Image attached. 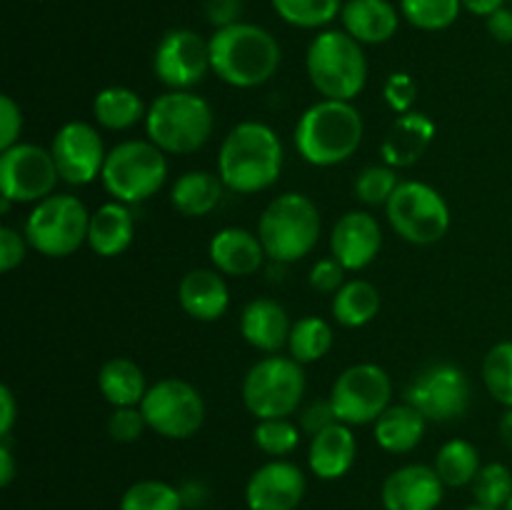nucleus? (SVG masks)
Returning a JSON list of instances; mask_svg holds the SVG:
<instances>
[{"label":"nucleus","mask_w":512,"mask_h":510,"mask_svg":"<svg viewBox=\"0 0 512 510\" xmlns=\"http://www.w3.org/2000/svg\"><path fill=\"white\" fill-rule=\"evenodd\" d=\"M285 150L280 135L260 120L233 125L220 143L218 175L230 193H263L278 183Z\"/></svg>","instance_id":"obj_1"},{"label":"nucleus","mask_w":512,"mask_h":510,"mask_svg":"<svg viewBox=\"0 0 512 510\" xmlns=\"http://www.w3.org/2000/svg\"><path fill=\"white\" fill-rule=\"evenodd\" d=\"M283 63V50L270 30L255 23H235L210 35L213 73L230 88L253 90L268 83Z\"/></svg>","instance_id":"obj_2"},{"label":"nucleus","mask_w":512,"mask_h":510,"mask_svg":"<svg viewBox=\"0 0 512 510\" xmlns=\"http://www.w3.org/2000/svg\"><path fill=\"white\" fill-rule=\"evenodd\" d=\"M365 123L360 110L348 100L320 98L295 125V150L315 168H333L358 153Z\"/></svg>","instance_id":"obj_3"},{"label":"nucleus","mask_w":512,"mask_h":510,"mask_svg":"<svg viewBox=\"0 0 512 510\" xmlns=\"http://www.w3.org/2000/svg\"><path fill=\"white\" fill-rule=\"evenodd\" d=\"M215 115L208 100L193 90H165L150 103L145 115V133L163 153H198L210 140Z\"/></svg>","instance_id":"obj_4"},{"label":"nucleus","mask_w":512,"mask_h":510,"mask_svg":"<svg viewBox=\"0 0 512 510\" xmlns=\"http://www.w3.org/2000/svg\"><path fill=\"white\" fill-rule=\"evenodd\" d=\"M305 70L323 98L353 103L368 85L363 43L345 30H320L305 53Z\"/></svg>","instance_id":"obj_5"},{"label":"nucleus","mask_w":512,"mask_h":510,"mask_svg":"<svg viewBox=\"0 0 512 510\" xmlns=\"http://www.w3.org/2000/svg\"><path fill=\"white\" fill-rule=\"evenodd\" d=\"M320 210L303 193H283L268 203L258 220V238L273 263H298L320 240Z\"/></svg>","instance_id":"obj_6"},{"label":"nucleus","mask_w":512,"mask_h":510,"mask_svg":"<svg viewBox=\"0 0 512 510\" xmlns=\"http://www.w3.org/2000/svg\"><path fill=\"white\" fill-rule=\"evenodd\" d=\"M168 153L153 140H123L108 150L103 165V188L113 200L125 205L143 203L160 193L168 180Z\"/></svg>","instance_id":"obj_7"},{"label":"nucleus","mask_w":512,"mask_h":510,"mask_svg":"<svg viewBox=\"0 0 512 510\" xmlns=\"http://www.w3.org/2000/svg\"><path fill=\"white\" fill-rule=\"evenodd\" d=\"M305 388V370L298 360L290 355H268L245 373L240 395L255 420L290 418L303 405Z\"/></svg>","instance_id":"obj_8"},{"label":"nucleus","mask_w":512,"mask_h":510,"mask_svg":"<svg viewBox=\"0 0 512 510\" xmlns=\"http://www.w3.org/2000/svg\"><path fill=\"white\" fill-rule=\"evenodd\" d=\"M90 213L80 198L53 193L33 205L25 220V238L30 248L45 258H68L88 243Z\"/></svg>","instance_id":"obj_9"},{"label":"nucleus","mask_w":512,"mask_h":510,"mask_svg":"<svg viewBox=\"0 0 512 510\" xmlns=\"http://www.w3.org/2000/svg\"><path fill=\"white\" fill-rule=\"evenodd\" d=\"M390 225L413 245H435L450 230V205L433 185L420 180H400L398 190L385 205Z\"/></svg>","instance_id":"obj_10"},{"label":"nucleus","mask_w":512,"mask_h":510,"mask_svg":"<svg viewBox=\"0 0 512 510\" xmlns=\"http://www.w3.org/2000/svg\"><path fill=\"white\" fill-rule=\"evenodd\" d=\"M148 428L168 440H188L205 425V400L193 383L163 378L153 383L140 403Z\"/></svg>","instance_id":"obj_11"},{"label":"nucleus","mask_w":512,"mask_h":510,"mask_svg":"<svg viewBox=\"0 0 512 510\" xmlns=\"http://www.w3.org/2000/svg\"><path fill=\"white\" fill-rule=\"evenodd\" d=\"M335 415L345 425H370L390 408L393 380L375 363H358L345 368L330 390Z\"/></svg>","instance_id":"obj_12"},{"label":"nucleus","mask_w":512,"mask_h":510,"mask_svg":"<svg viewBox=\"0 0 512 510\" xmlns=\"http://www.w3.org/2000/svg\"><path fill=\"white\" fill-rule=\"evenodd\" d=\"M473 385L468 373L453 363H433L413 375L405 388V403L418 408L428 423H450L468 413Z\"/></svg>","instance_id":"obj_13"},{"label":"nucleus","mask_w":512,"mask_h":510,"mask_svg":"<svg viewBox=\"0 0 512 510\" xmlns=\"http://www.w3.org/2000/svg\"><path fill=\"white\" fill-rule=\"evenodd\" d=\"M60 173L50 148L15 143L0 155V195L13 203H40L55 193Z\"/></svg>","instance_id":"obj_14"},{"label":"nucleus","mask_w":512,"mask_h":510,"mask_svg":"<svg viewBox=\"0 0 512 510\" xmlns=\"http://www.w3.org/2000/svg\"><path fill=\"white\" fill-rule=\"evenodd\" d=\"M213 70L210 40L190 28H173L153 53V73L168 90H193Z\"/></svg>","instance_id":"obj_15"},{"label":"nucleus","mask_w":512,"mask_h":510,"mask_svg":"<svg viewBox=\"0 0 512 510\" xmlns=\"http://www.w3.org/2000/svg\"><path fill=\"white\" fill-rule=\"evenodd\" d=\"M55 165H58L60 180L68 185H88L103 175L105 150L98 128L85 120H70L55 133L50 143Z\"/></svg>","instance_id":"obj_16"},{"label":"nucleus","mask_w":512,"mask_h":510,"mask_svg":"<svg viewBox=\"0 0 512 510\" xmlns=\"http://www.w3.org/2000/svg\"><path fill=\"white\" fill-rule=\"evenodd\" d=\"M305 473L285 458L260 465L245 485L250 510H295L305 498Z\"/></svg>","instance_id":"obj_17"},{"label":"nucleus","mask_w":512,"mask_h":510,"mask_svg":"<svg viewBox=\"0 0 512 510\" xmlns=\"http://www.w3.org/2000/svg\"><path fill=\"white\" fill-rule=\"evenodd\" d=\"M383 248V228L378 218L365 210L340 215L330 233V255L345 270H363L373 263Z\"/></svg>","instance_id":"obj_18"},{"label":"nucleus","mask_w":512,"mask_h":510,"mask_svg":"<svg viewBox=\"0 0 512 510\" xmlns=\"http://www.w3.org/2000/svg\"><path fill=\"white\" fill-rule=\"evenodd\" d=\"M445 483L438 470L423 463H410L393 470L380 488L385 510H435L443 503Z\"/></svg>","instance_id":"obj_19"},{"label":"nucleus","mask_w":512,"mask_h":510,"mask_svg":"<svg viewBox=\"0 0 512 510\" xmlns=\"http://www.w3.org/2000/svg\"><path fill=\"white\" fill-rule=\"evenodd\" d=\"M178 303L193 320L215 323L230 308V290L225 275L215 268L188 270L178 285Z\"/></svg>","instance_id":"obj_20"},{"label":"nucleus","mask_w":512,"mask_h":510,"mask_svg":"<svg viewBox=\"0 0 512 510\" xmlns=\"http://www.w3.org/2000/svg\"><path fill=\"white\" fill-rule=\"evenodd\" d=\"M288 310L273 298H255L240 313V335L250 348L260 353L278 355L290 338Z\"/></svg>","instance_id":"obj_21"},{"label":"nucleus","mask_w":512,"mask_h":510,"mask_svg":"<svg viewBox=\"0 0 512 510\" xmlns=\"http://www.w3.org/2000/svg\"><path fill=\"white\" fill-rule=\"evenodd\" d=\"M210 263L215 270L233 278H248L263 268L265 253L258 233H250L245 228H223L210 238L208 245Z\"/></svg>","instance_id":"obj_22"},{"label":"nucleus","mask_w":512,"mask_h":510,"mask_svg":"<svg viewBox=\"0 0 512 510\" xmlns=\"http://www.w3.org/2000/svg\"><path fill=\"white\" fill-rule=\"evenodd\" d=\"M433 138L435 123L430 120V115L420 113V110L398 115L388 133H385L383 145H380L383 163L395 170L410 168V165H415L423 158Z\"/></svg>","instance_id":"obj_23"},{"label":"nucleus","mask_w":512,"mask_h":510,"mask_svg":"<svg viewBox=\"0 0 512 510\" xmlns=\"http://www.w3.org/2000/svg\"><path fill=\"white\" fill-rule=\"evenodd\" d=\"M358 458V440L350 425L335 423L310 438L308 465L320 480H340Z\"/></svg>","instance_id":"obj_24"},{"label":"nucleus","mask_w":512,"mask_h":510,"mask_svg":"<svg viewBox=\"0 0 512 510\" xmlns=\"http://www.w3.org/2000/svg\"><path fill=\"white\" fill-rule=\"evenodd\" d=\"M343 30L363 45L388 43L400 25V13L390 0H348L343 5Z\"/></svg>","instance_id":"obj_25"},{"label":"nucleus","mask_w":512,"mask_h":510,"mask_svg":"<svg viewBox=\"0 0 512 510\" xmlns=\"http://www.w3.org/2000/svg\"><path fill=\"white\" fill-rule=\"evenodd\" d=\"M135 238V220L133 213L125 203L110 200L98 210L90 213L88 245L100 258H118L130 248Z\"/></svg>","instance_id":"obj_26"},{"label":"nucleus","mask_w":512,"mask_h":510,"mask_svg":"<svg viewBox=\"0 0 512 510\" xmlns=\"http://www.w3.org/2000/svg\"><path fill=\"white\" fill-rule=\"evenodd\" d=\"M425 428H428V418L410 403H400L390 405V408L375 420L373 435L375 443H378L385 453L403 455L418 448L420 440L425 438Z\"/></svg>","instance_id":"obj_27"},{"label":"nucleus","mask_w":512,"mask_h":510,"mask_svg":"<svg viewBox=\"0 0 512 510\" xmlns=\"http://www.w3.org/2000/svg\"><path fill=\"white\" fill-rule=\"evenodd\" d=\"M225 183L218 173L208 170H188L180 175L170 190V203L185 218H205L220 205L225 193Z\"/></svg>","instance_id":"obj_28"},{"label":"nucleus","mask_w":512,"mask_h":510,"mask_svg":"<svg viewBox=\"0 0 512 510\" xmlns=\"http://www.w3.org/2000/svg\"><path fill=\"white\" fill-rule=\"evenodd\" d=\"M98 388L105 403H110L113 408H128V405L143 403L150 385L145 383L143 368L135 360L118 355V358L103 363L98 373Z\"/></svg>","instance_id":"obj_29"},{"label":"nucleus","mask_w":512,"mask_h":510,"mask_svg":"<svg viewBox=\"0 0 512 510\" xmlns=\"http://www.w3.org/2000/svg\"><path fill=\"white\" fill-rule=\"evenodd\" d=\"M143 98L125 85H110L93 98V118L105 130H130L140 120L145 123Z\"/></svg>","instance_id":"obj_30"},{"label":"nucleus","mask_w":512,"mask_h":510,"mask_svg":"<svg viewBox=\"0 0 512 510\" xmlns=\"http://www.w3.org/2000/svg\"><path fill=\"white\" fill-rule=\"evenodd\" d=\"M380 290L375 288L370 280L355 278L348 280L338 293L333 295V318L338 320L343 328H363V325L373 323L380 313Z\"/></svg>","instance_id":"obj_31"},{"label":"nucleus","mask_w":512,"mask_h":510,"mask_svg":"<svg viewBox=\"0 0 512 510\" xmlns=\"http://www.w3.org/2000/svg\"><path fill=\"white\" fill-rule=\"evenodd\" d=\"M433 468L438 470L445 488H463V485L473 483L483 465H480L478 448L470 440L453 438L438 450Z\"/></svg>","instance_id":"obj_32"},{"label":"nucleus","mask_w":512,"mask_h":510,"mask_svg":"<svg viewBox=\"0 0 512 510\" xmlns=\"http://www.w3.org/2000/svg\"><path fill=\"white\" fill-rule=\"evenodd\" d=\"M330 348H333V328L328 320L320 315H305L295 320L288 338L290 358L298 360L300 365L318 363L330 353Z\"/></svg>","instance_id":"obj_33"},{"label":"nucleus","mask_w":512,"mask_h":510,"mask_svg":"<svg viewBox=\"0 0 512 510\" xmlns=\"http://www.w3.org/2000/svg\"><path fill=\"white\" fill-rule=\"evenodd\" d=\"M275 13L288 25L318 30L333 23L343 13V0H270Z\"/></svg>","instance_id":"obj_34"},{"label":"nucleus","mask_w":512,"mask_h":510,"mask_svg":"<svg viewBox=\"0 0 512 510\" xmlns=\"http://www.w3.org/2000/svg\"><path fill=\"white\" fill-rule=\"evenodd\" d=\"M463 0H400V15L413 28L438 33L460 18Z\"/></svg>","instance_id":"obj_35"},{"label":"nucleus","mask_w":512,"mask_h":510,"mask_svg":"<svg viewBox=\"0 0 512 510\" xmlns=\"http://www.w3.org/2000/svg\"><path fill=\"white\" fill-rule=\"evenodd\" d=\"M120 510H183V498L165 480H138L120 498Z\"/></svg>","instance_id":"obj_36"},{"label":"nucleus","mask_w":512,"mask_h":510,"mask_svg":"<svg viewBox=\"0 0 512 510\" xmlns=\"http://www.w3.org/2000/svg\"><path fill=\"white\" fill-rule=\"evenodd\" d=\"M483 383L493 400L512 408V340H500L483 360Z\"/></svg>","instance_id":"obj_37"},{"label":"nucleus","mask_w":512,"mask_h":510,"mask_svg":"<svg viewBox=\"0 0 512 510\" xmlns=\"http://www.w3.org/2000/svg\"><path fill=\"white\" fill-rule=\"evenodd\" d=\"M470 485H473L475 503L485 505V508L505 510L512 498V473L503 463L483 465Z\"/></svg>","instance_id":"obj_38"},{"label":"nucleus","mask_w":512,"mask_h":510,"mask_svg":"<svg viewBox=\"0 0 512 510\" xmlns=\"http://www.w3.org/2000/svg\"><path fill=\"white\" fill-rule=\"evenodd\" d=\"M253 443L270 458H285L300 445V425L290 418L258 420L253 428Z\"/></svg>","instance_id":"obj_39"},{"label":"nucleus","mask_w":512,"mask_h":510,"mask_svg":"<svg viewBox=\"0 0 512 510\" xmlns=\"http://www.w3.org/2000/svg\"><path fill=\"white\" fill-rule=\"evenodd\" d=\"M398 185V170L385 163L368 165V168L360 170L358 180H355V195L365 205H388V200L393 198Z\"/></svg>","instance_id":"obj_40"},{"label":"nucleus","mask_w":512,"mask_h":510,"mask_svg":"<svg viewBox=\"0 0 512 510\" xmlns=\"http://www.w3.org/2000/svg\"><path fill=\"white\" fill-rule=\"evenodd\" d=\"M148 428V420H145L140 405H128V408H113L108 418V435L115 443H138L143 438V433Z\"/></svg>","instance_id":"obj_41"},{"label":"nucleus","mask_w":512,"mask_h":510,"mask_svg":"<svg viewBox=\"0 0 512 510\" xmlns=\"http://www.w3.org/2000/svg\"><path fill=\"white\" fill-rule=\"evenodd\" d=\"M383 100L393 113L405 115L413 110L418 100V83L410 73H390L383 85Z\"/></svg>","instance_id":"obj_42"},{"label":"nucleus","mask_w":512,"mask_h":510,"mask_svg":"<svg viewBox=\"0 0 512 510\" xmlns=\"http://www.w3.org/2000/svg\"><path fill=\"white\" fill-rule=\"evenodd\" d=\"M345 273H348V270H345L338 260L323 258V260H318L313 268H310L308 283L315 293L335 295L345 283H348V280H345Z\"/></svg>","instance_id":"obj_43"},{"label":"nucleus","mask_w":512,"mask_h":510,"mask_svg":"<svg viewBox=\"0 0 512 510\" xmlns=\"http://www.w3.org/2000/svg\"><path fill=\"white\" fill-rule=\"evenodd\" d=\"M335 423H340V420H338V415H335V408H333V403H330V398L313 400V403L305 405L298 415L300 430H303V433H308L310 438L318 433H323L325 428H330V425H335Z\"/></svg>","instance_id":"obj_44"},{"label":"nucleus","mask_w":512,"mask_h":510,"mask_svg":"<svg viewBox=\"0 0 512 510\" xmlns=\"http://www.w3.org/2000/svg\"><path fill=\"white\" fill-rule=\"evenodd\" d=\"M28 248L30 243L25 233H18L10 225H3L0 228V270L10 273V270L18 268L25 260V255H28Z\"/></svg>","instance_id":"obj_45"},{"label":"nucleus","mask_w":512,"mask_h":510,"mask_svg":"<svg viewBox=\"0 0 512 510\" xmlns=\"http://www.w3.org/2000/svg\"><path fill=\"white\" fill-rule=\"evenodd\" d=\"M20 130H23V110L10 95H0V150L20 143Z\"/></svg>","instance_id":"obj_46"},{"label":"nucleus","mask_w":512,"mask_h":510,"mask_svg":"<svg viewBox=\"0 0 512 510\" xmlns=\"http://www.w3.org/2000/svg\"><path fill=\"white\" fill-rule=\"evenodd\" d=\"M240 13L243 0H205V18L215 25V30L240 23Z\"/></svg>","instance_id":"obj_47"},{"label":"nucleus","mask_w":512,"mask_h":510,"mask_svg":"<svg viewBox=\"0 0 512 510\" xmlns=\"http://www.w3.org/2000/svg\"><path fill=\"white\" fill-rule=\"evenodd\" d=\"M485 25H488V33L490 38L498 40V43L508 45L512 43V10L510 8H500L495 10L493 15H488L485 18Z\"/></svg>","instance_id":"obj_48"},{"label":"nucleus","mask_w":512,"mask_h":510,"mask_svg":"<svg viewBox=\"0 0 512 510\" xmlns=\"http://www.w3.org/2000/svg\"><path fill=\"white\" fill-rule=\"evenodd\" d=\"M15 420H18V403L8 385H0V438H10Z\"/></svg>","instance_id":"obj_49"},{"label":"nucleus","mask_w":512,"mask_h":510,"mask_svg":"<svg viewBox=\"0 0 512 510\" xmlns=\"http://www.w3.org/2000/svg\"><path fill=\"white\" fill-rule=\"evenodd\" d=\"M180 498H183V508H205L210 500V488L203 480H185L183 485H178Z\"/></svg>","instance_id":"obj_50"},{"label":"nucleus","mask_w":512,"mask_h":510,"mask_svg":"<svg viewBox=\"0 0 512 510\" xmlns=\"http://www.w3.org/2000/svg\"><path fill=\"white\" fill-rule=\"evenodd\" d=\"M15 478V458H13V450H10L8 438H3L0 443V485L8 488Z\"/></svg>","instance_id":"obj_51"},{"label":"nucleus","mask_w":512,"mask_h":510,"mask_svg":"<svg viewBox=\"0 0 512 510\" xmlns=\"http://www.w3.org/2000/svg\"><path fill=\"white\" fill-rule=\"evenodd\" d=\"M505 5V0H463V8L473 15H493L495 10H500Z\"/></svg>","instance_id":"obj_52"},{"label":"nucleus","mask_w":512,"mask_h":510,"mask_svg":"<svg viewBox=\"0 0 512 510\" xmlns=\"http://www.w3.org/2000/svg\"><path fill=\"white\" fill-rule=\"evenodd\" d=\"M500 438L508 448H512V408H505V415L500 418Z\"/></svg>","instance_id":"obj_53"},{"label":"nucleus","mask_w":512,"mask_h":510,"mask_svg":"<svg viewBox=\"0 0 512 510\" xmlns=\"http://www.w3.org/2000/svg\"><path fill=\"white\" fill-rule=\"evenodd\" d=\"M465 510H493V508H485V505L475 503V505H470V508H465Z\"/></svg>","instance_id":"obj_54"},{"label":"nucleus","mask_w":512,"mask_h":510,"mask_svg":"<svg viewBox=\"0 0 512 510\" xmlns=\"http://www.w3.org/2000/svg\"><path fill=\"white\" fill-rule=\"evenodd\" d=\"M505 510H512V498H510V503H508V505H505Z\"/></svg>","instance_id":"obj_55"}]
</instances>
